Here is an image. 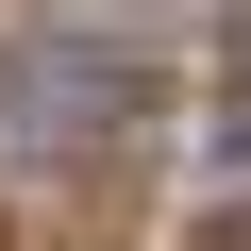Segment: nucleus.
Wrapping results in <instances>:
<instances>
[{
    "instance_id": "f03ea898",
    "label": "nucleus",
    "mask_w": 251,
    "mask_h": 251,
    "mask_svg": "<svg viewBox=\"0 0 251 251\" xmlns=\"http://www.w3.org/2000/svg\"><path fill=\"white\" fill-rule=\"evenodd\" d=\"M201 201H251V67H234L218 117H201Z\"/></svg>"
},
{
    "instance_id": "f257e3e1",
    "label": "nucleus",
    "mask_w": 251,
    "mask_h": 251,
    "mask_svg": "<svg viewBox=\"0 0 251 251\" xmlns=\"http://www.w3.org/2000/svg\"><path fill=\"white\" fill-rule=\"evenodd\" d=\"M168 117L151 50L134 34H100V17H34V34H0V184H84L117 168Z\"/></svg>"
}]
</instances>
